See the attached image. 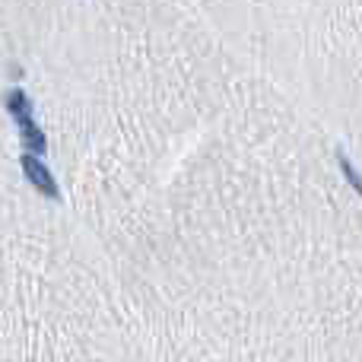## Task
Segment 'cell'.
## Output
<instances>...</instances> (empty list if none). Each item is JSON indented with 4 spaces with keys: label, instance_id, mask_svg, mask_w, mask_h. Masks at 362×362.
Returning a JSON list of instances; mask_svg holds the SVG:
<instances>
[{
    "label": "cell",
    "instance_id": "cell-1",
    "mask_svg": "<svg viewBox=\"0 0 362 362\" xmlns=\"http://www.w3.org/2000/svg\"><path fill=\"white\" fill-rule=\"evenodd\" d=\"M19 165H23V175L25 181H29L32 187H35L38 194H45V197H51V200H57L61 197V191H57V181L54 175L48 172V165L38 159V153H29L25 150L23 156H19Z\"/></svg>",
    "mask_w": 362,
    "mask_h": 362
},
{
    "label": "cell",
    "instance_id": "cell-2",
    "mask_svg": "<svg viewBox=\"0 0 362 362\" xmlns=\"http://www.w3.org/2000/svg\"><path fill=\"white\" fill-rule=\"evenodd\" d=\"M16 127H19V140H23L25 150L45 156V150H48V140H45L42 127L35 124V118H32V115H23V118H16Z\"/></svg>",
    "mask_w": 362,
    "mask_h": 362
},
{
    "label": "cell",
    "instance_id": "cell-3",
    "mask_svg": "<svg viewBox=\"0 0 362 362\" xmlns=\"http://www.w3.org/2000/svg\"><path fill=\"white\" fill-rule=\"evenodd\" d=\"M4 108H6V115H10L13 121L23 118V115H32V112H35L32 99L25 95V89H19V86H13V89H6V93H4Z\"/></svg>",
    "mask_w": 362,
    "mask_h": 362
},
{
    "label": "cell",
    "instance_id": "cell-4",
    "mask_svg": "<svg viewBox=\"0 0 362 362\" xmlns=\"http://www.w3.org/2000/svg\"><path fill=\"white\" fill-rule=\"evenodd\" d=\"M337 163H340V172H344V178L350 181L353 187H356V194H362V175L356 172V165L350 163V156H346L344 150H337Z\"/></svg>",
    "mask_w": 362,
    "mask_h": 362
}]
</instances>
